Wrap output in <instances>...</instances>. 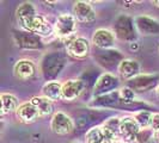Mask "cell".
Here are the masks:
<instances>
[{
    "instance_id": "28",
    "label": "cell",
    "mask_w": 159,
    "mask_h": 143,
    "mask_svg": "<svg viewBox=\"0 0 159 143\" xmlns=\"http://www.w3.org/2000/svg\"><path fill=\"white\" fill-rule=\"evenodd\" d=\"M152 137H154V131L151 128H145V129H141V131L139 132L135 143H146L147 141H150Z\"/></svg>"
},
{
    "instance_id": "19",
    "label": "cell",
    "mask_w": 159,
    "mask_h": 143,
    "mask_svg": "<svg viewBox=\"0 0 159 143\" xmlns=\"http://www.w3.org/2000/svg\"><path fill=\"white\" fill-rule=\"evenodd\" d=\"M36 72V66L35 63L30 61V60H19L13 68V73L15 76L19 80H29L31 79L32 76L35 75Z\"/></svg>"
},
{
    "instance_id": "13",
    "label": "cell",
    "mask_w": 159,
    "mask_h": 143,
    "mask_svg": "<svg viewBox=\"0 0 159 143\" xmlns=\"http://www.w3.org/2000/svg\"><path fill=\"white\" fill-rule=\"evenodd\" d=\"M116 40L115 33L108 29H98L92 36V43L98 49H109Z\"/></svg>"
},
{
    "instance_id": "2",
    "label": "cell",
    "mask_w": 159,
    "mask_h": 143,
    "mask_svg": "<svg viewBox=\"0 0 159 143\" xmlns=\"http://www.w3.org/2000/svg\"><path fill=\"white\" fill-rule=\"evenodd\" d=\"M77 30V19L73 15L64 13L57 17L54 24V33L60 38H68Z\"/></svg>"
},
{
    "instance_id": "1",
    "label": "cell",
    "mask_w": 159,
    "mask_h": 143,
    "mask_svg": "<svg viewBox=\"0 0 159 143\" xmlns=\"http://www.w3.org/2000/svg\"><path fill=\"white\" fill-rule=\"evenodd\" d=\"M114 33L121 41H125V42H128V43L135 42V22L130 17L126 16V15H121L114 22Z\"/></svg>"
},
{
    "instance_id": "5",
    "label": "cell",
    "mask_w": 159,
    "mask_h": 143,
    "mask_svg": "<svg viewBox=\"0 0 159 143\" xmlns=\"http://www.w3.org/2000/svg\"><path fill=\"white\" fill-rule=\"evenodd\" d=\"M117 86H119V79L110 73H104L96 81L93 94L96 97H99V95L111 93L114 91H117L116 89Z\"/></svg>"
},
{
    "instance_id": "23",
    "label": "cell",
    "mask_w": 159,
    "mask_h": 143,
    "mask_svg": "<svg viewBox=\"0 0 159 143\" xmlns=\"http://www.w3.org/2000/svg\"><path fill=\"white\" fill-rule=\"evenodd\" d=\"M0 102H1V116L8 115L11 112L17 111L18 109V100L13 94L10 93H1L0 94Z\"/></svg>"
},
{
    "instance_id": "17",
    "label": "cell",
    "mask_w": 159,
    "mask_h": 143,
    "mask_svg": "<svg viewBox=\"0 0 159 143\" xmlns=\"http://www.w3.org/2000/svg\"><path fill=\"white\" fill-rule=\"evenodd\" d=\"M84 89V81L81 80H68L62 85V100L73 102L75 100Z\"/></svg>"
},
{
    "instance_id": "30",
    "label": "cell",
    "mask_w": 159,
    "mask_h": 143,
    "mask_svg": "<svg viewBox=\"0 0 159 143\" xmlns=\"http://www.w3.org/2000/svg\"><path fill=\"white\" fill-rule=\"evenodd\" d=\"M129 49H130V50H138V49H139L138 42H132V43H129Z\"/></svg>"
},
{
    "instance_id": "21",
    "label": "cell",
    "mask_w": 159,
    "mask_h": 143,
    "mask_svg": "<svg viewBox=\"0 0 159 143\" xmlns=\"http://www.w3.org/2000/svg\"><path fill=\"white\" fill-rule=\"evenodd\" d=\"M42 94L52 102L62 99V85L57 81H49L42 87Z\"/></svg>"
},
{
    "instance_id": "10",
    "label": "cell",
    "mask_w": 159,
    "mask_h": 143,
    "mask_svg": "<svg viewBox=\"0 0 159 143\" xmlns=\"http://www.w3.org/2000/svg\"><path fill=\"white\" fill-rule=\"evenodd\" d=\"M26 31L32 32L40 37H47L54 32V26H52L43 16L37 15L26 28Z\"/></svg>"
},
{
    "instance_id": "22",
    "label": "cell",
    "mask_w": 159,
    "mask_h": 143,
    "mask_svg": "<svg viewBox=\"0 0 159 143\" xmlns=\"http://www.w3.org/2000/svg\"><path fill=\"white\" fill-rule=\"evenodd\" d=\"M34 106L36 107V110L39 111L40 117H46L48 115H52L54 106H53V102L49 100L46 97H34L30 100Z\"/></svg>"
},
{
    "instance_id": "27",
    "label": "cell",
    "mask_w": 159,
    "mask_h": 143,
    "mask_svg": "<svg viewBox=\"0 0 159 143\" xmlns=\"http://www.w3.org/2000/svg\"><path fill=\"white\" fill-rule=\"evenodd\" d=\"M120 91V98H121V102H125V103H130V102H134L135 100V92L130 87H122Z\"/></svg>"
},
{
    "instance_id": "31",
    "label": "cell",
    "mask_w": 159,
    "mask_h": 143,
    "mask_svg": "<svg viewBox=\"0 0 159 143\" xmlns=\"http://www.w3.org/2000/svg\"><path fill=\"white\" fill-rule=\"evenodd\" d=\"M153 5H154L156 7L159 8V0H154V1H153Z\"/></svg>"
},
{
    "instance_id": "8",
    "label": "cell",
    "mask_w": 159,
    "mask_h": 143,
    "mask_svg": "<svg viewBox=\"0 0 159 143\" xmlns=\"http://www.w3.org/2000/svg\"><path fill=\"white\" fill-rule=\"evenodd\" d=\"M73 16L77 22L83 24H90L96 20V12L93 7L86 1H77L73 5Z\"/></svg>"
},
{
    "instance_id": "12",
    "label": "cell",
    "mask_w": 159,
    "mask_h": 143,
    "mask_svg": "<svg viewBox=\"0 0 159 143\" xmlns=\"http://www.w3.org/2000/svg\"><path fill=\"white\" fill-rule=\"evenodd\" d=\"M16 116L17 118L24 124H31V123L36 122L37 119L40 118L39 111L36 110V107L34 106V104L30 100L20 104L18 106V109L16 111Z\"/></svg>"
},
{
    "instance_id": "34",
    "label": "cell",
    "mask_w": 159,
    "mask_h": 143,
    "mask_svg": "<svg viewBox=\"0 0 159 143\" xmlns=\"http://www.w3.org/2000/svg\"><path fill=\"white\" fill-rule=\"evenodd\" d=\"M73 143H80V142H73Z\"/></svg>"
},
{
    "instance_id": "18",
    "label": "cell",
    "mask_w": 159,
    "mask_h": 143,
    "mask_svg": "<svg viewBox=\"0 0 159 143\" xmlns=\"http://www.w3.org/2000/svg\"><path fill=\"white\" fill-rule=\"evenodd\" d=\"M119 73L121 78L125 80H133L140 73V64L136 60L132 58H123L122 62L119 64Z\"/></svg>"
},
{
    "instance_id": "4",
    "label": "cell",
    "mask_w": 159,
    "mask_h": 143,
    "mask_svg": "<svg viewBox=\"0 0 159 143\" xmlns=\"http://www.w3.org/2000/svg\"><path fill=\"white\" fill-rule=\"evenodd\" d=\"M74 128V123L70 116L65 112L57 111L53 115L50 120V129L52 131L59 136H66L71 134Z\"/></svg>"
},
{
    "instance_id": "15",
    "label": "cell",
    "mask_w": 159,
    "mask_h": 143,
    "mask_svg": "<svg viewBox=\"0 0 159 143\" xmlns=\"http://www.w3.org/2000/svg\"><path fill=\"white\" fill-rule=\"evenodd\" d=\"M95 57L97 58L98 63L105 67H112L114 64L119 66L123 60L121 53L115 49H101L95 55Z\"/></svg>"
},
{
    "instance_id": "3",
    "label": "cell",
    "mask_w": 159,
    "mask_h": 143,
    "mask_svg": "<svg viewBox=\"0 0 159 143\" xmlns=\"http://www.w3.org/2000/svg\"><path fill=\"white\" fill-rule=\"evenodd\" d=\"M65 66L64 57L57 54V53H52L44 56L42 61V72L43 75L47 79H54L60 72L62 71Z\"/></svg>"
},
{
    "instance_id": "7",
    "label": "cell",
    "mask_w": 159,
    "mask_h": 143,
    "mask_svg": "<svg viewBox=\"0 0 159 143\" xmlns=\"http://www.w3.org/2000/svg\"><path fill=\"white\" fill-rule=\"evenodd\" d=\"M121 137L126 143H135L136 137L141 131V128L138 124L134 117H123L121 118Z\"/></svg>"
},
{
    "instance_id": "24",
    "label": "cell",
    "mask_w": 159,
    "mask_h": 143,
    "mask_svg": "<svg viewBox=\"0 0 159 143\" xmlns=\"http://www.w3.org/2000/svg\"><path fill=\"white\" fill-rule=\"evenodd\" d=\"M121 102V98H120V91H114L111 93H108V94L99 95V97H96L93 105L97 106H117L119 103Z\"/></svg>"
},
{
    "instance_id": "16",
    "label": "cell",
    "mask_w": 159,
    "mask_h": 143,
    "mask_svg": "<svg viewBox=\"0 0 159 143\" xmlns=\"http://www.w3.org/2000/svg\"><path fill=\"white\" fill-rule=\"evenodd\" d=\"M36 16H37L36 8L31 2H23L22 5H19V7L17 8L16 11L17 20L19 22L20 26L25 30Z\"/></svg>"
},
{
    "instance_id": "26",
    "label": "cell",
    "mask_w": 159,
    "mask_h": 143,
    "mask_svg": "<svg viewBox=\"0 0 159 143\" xmlns=\"http://www.w3.org/2000/svg\"><path fill=\"white\" fill-rule=\"evenodd\" d=\"M152 115L150 111L147 110H143V111L136 112L134 115V118L138 122V124L140 125L141 129H145V128H150L151 125V119H152Z\"/></svg>"
},
{
    "instance_id": "20",
    "label": "cell",
    "mask_w": 159,
    "mask_h": 143,
    "mask_svg": "<svg viewBox=\"0 0 159 143\" xmlns=\"http://www.w3.org/2000/svg\"><path fill=\"white\" fill-rule=\"evenodd\" d=\"M121 118L117 117H111L108 120H105L103 124V132L105 138H109L112 141H116V138H119V136H121Z\"/></svg>"
},
{
    "instance_id": "11",
    "label": "cell",
    "mask_w": 159,
    "mask_h": 143,
    "mask_svg": "<svg viewBox=\"0 0 159 143\" xmlns=\"http://www.w3.org/2000/svg\"><path fill=\"white\" fill-rule=\"evenodd\" d=\"M13 38L16 41L17 46L23 49H39L42 47L41 37L32 32H15Z\"/></svg>"
},
{
    "instance_id": "14",
    "label": "cell",
    "mask_w": 159,
    "mask_h": 143,
    "mask_svg": "<svg viewBox=\"0 0 159 143\" xmlns=\"http://www.w3.org/2000/svg\"><path fill=\"white\" fill-rule=\"evenodd\" d=\"M136 30L143 35H157L159 33V22L148 16H139L135 18Z\"/></svg>"
},
{
    "instance_id": "6",
    "label": "cell",
    "mask_w": 159,
    "mask_h": 143,
    "mask_svg": "<svg viewBox=\"0 0 159 143\" xmlns=\"http://www.w3.org/2000/svg\"><path fill=\"white\" fill-rule=\"evenodd\" d=\"M158 82L159 76L157 74H143L138 75L133 80H129L127 86L132 88L134 92H146L151 88L157 87Z\"/></svg>"
},
{
    "instance_id": "33",
    "label": "cell",
    "mask_w": 159,
    "mask_h": 143,
    "mask_svg": "<svg viewBox=\"0 0 159 143\" xmlns=\"http://www.w3.org/2000/svg\"><path fill=\"white\" fill-rule=\"evenodd\" d=\"M156 94H157V97L159 98V82H158V85H157V87H156Z\"/></svg>"
},
{
    "instance_id": "25",
    "label": "cell",
    "mask_w": 159,
    "mask_h": 143,
    "mask_svg": "<svg viewBox=\"0 0 159 143\" xmlns=\"http://www.w3.org/2000/svg\"><path fill=\"white\" fill-rule=\"evenodd\" d=\"M104 132L101 127L91 128L86 132V143H103Z\"/></svg>"
},
{
    "instance_id": "9",
    "label": "cell",
    "mask_w": 159,
    "mask_h": 143,
    "mask_svg": "<svg viewBox=\"0 0 159 143\" xmlns=\"http://www.w3.org/2000/svg\"><path fill=\"white\" fill-rule=\"evenodd\" d=\"M90 53V43L86 38L77 37L70 41L67 46V54L73 58H85Z\"/></svg>"
},
{
    "instance_id": "32",
    "label": "cell",
    "mask_w": 159,
    "mask_h": 143,
    "mask_svg": "<svg viewBox=\"0 0 159 143\" xmlns=\"http://www.w3.org/2000/svg\"><path fill=\"white\" fill-rule=\"evenodd\" d=\"M154 138L157 140L159 142V131H157V132H154Z\"/></svg>"
},
{
    "instance_id": "29",
    "label": "cell",
    "mask_w": 159,
    "mask_h": 143,
    "mask_svg": "<svg viewBox=\"0 0 159 143\" xmlns=\"http://www.w3.org/2000/svg\"><path fill=\"white\" fill-rule=\"evenodd\" d=\"M152 130L154 132L159 131V113H153L151 119V125H150Z\"/></svg>"
}]
</instances>
